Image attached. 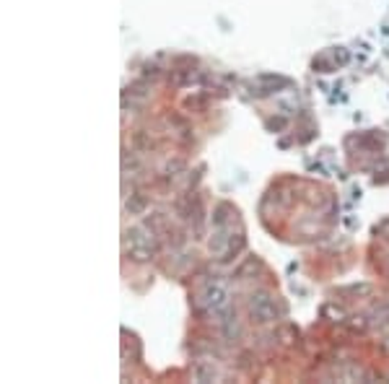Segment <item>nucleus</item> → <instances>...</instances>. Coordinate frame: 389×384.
I'll use <instances>...</instances> for the list:
<instances>
[{
    "mask_svg": "<svg viewBox=\"0 0 389 384\" xmlns=\"http://www.w3.org/2000/svg\"><path fill=\"white\" fill-rule=\"evenodd\" d=\"M200 302H203L205 311H208L218 325L234 314V307H231V291H228V286L221 283V281H210V283L203 286Z\"/></svg>",
    "mask_w": 389,
    "mask_h": 384,
    "instance_id": "2",
    "label": "nucleus"
},
{
    "mask_svg": "<svg viewBox=\"0 0 389 384\" xmlns=\"http://www.w3.org/2000/svg\"><path fill=\"white\" fill-rule=\"evenodd\" d=\"M125 252H127V257L135 260V263H148V260H154L156 252H159L154 231L148 229V226H143V223H133V226L125 231Z\"/></svg>",
    "mask_w": 389,
    "mask_h": 384,
    "instance_id": "1",
    "label": "nucleus"
},
{
    "mask_svg": "<svg viewBox=\"0 0 389 384\" xmlns=\"http://www.w3.org/2000/svg\"><path fill=\"white\" fill-rule=\"evenodd\" d=\"M192 379L195 382H218L221 379V371L216 369V364L213 361H195V366H192Z\"/></svg>",
    "mask_w": 389,
    "mask_h": 384,
    "instance_id": "4",
    "label": "nucleus"
},
{
    "mask_svg": "<svg viewBox=\"0 0 389 384\" xmlns=\"http://www.w3.org/2000/svg\"><path fill=\"white\" fill-rule=\"evenodd\" d=\"M247 314L254 325H275L281 320V307L278 299L267 291H254L247 299Z\"/></svg>",
    "mask_w": 389,
    "mask_h": 384,
    "instance_id": "3",
    "label": "nucleus"
},
{
    "mask_svg": "<svg viewBox=\"0 0 389 384\" xmlns=\"http://www.w3.org/2000/svg\"><path fill=\"white\" fill-rule=\"evenodd\" d=\"M372 317L376 325H381V327H389V302H381L374 307Z\"/></svg>",
    "mask_w": 389,
    "mask_h": 384,
    "instance_id": "5",
    "label": "nucleus"
}]
</instances>
